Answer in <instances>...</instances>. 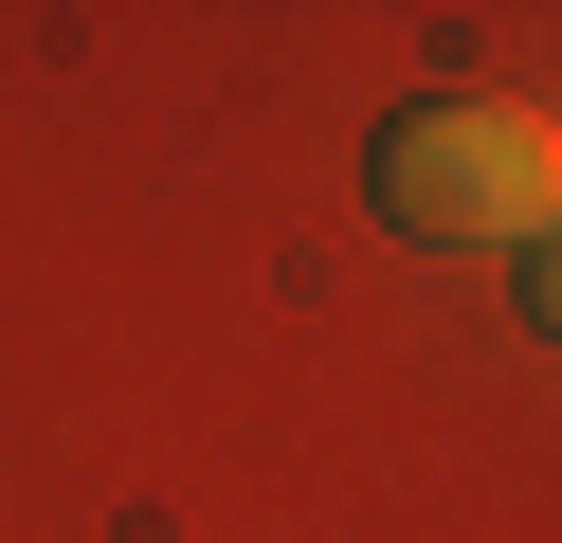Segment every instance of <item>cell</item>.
Returning a JSON list of instances; mask_svg holds the SVG:
<instances>
[{"label":"cell","mask_w":562,"mask_h":543,"mask_svg":"<svg viewBox=\"0 0 562 543\" xmlns=\"http://www.w3.org/2000/svg\"><path fill=\"white\" fill-rule=\"evenodd\" d=\"M381 217H400V236H544V181H562V127L526 91H436V109H400V127H381Z\"/></svg>","instance_id":"cell-1"}]
</instances>
